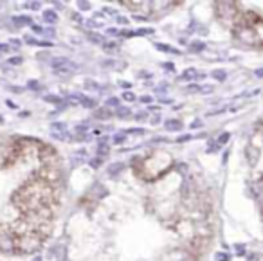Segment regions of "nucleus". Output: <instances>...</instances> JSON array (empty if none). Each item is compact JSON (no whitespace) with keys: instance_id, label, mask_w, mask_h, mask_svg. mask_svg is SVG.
I'll use <instances>...</instances> for the list:
<instances>
[{"instance_id":"nucleus-1","label":"nucleus","mask_w":263,"mask_h":261,"mask_svg":"<svg viewBox=\"0 0 263 261\" xmlns=\"http://www.w3.org/2000/svg\"><path fill=\"white\" fill-rule=\"evenodd\" d=\"M172 166V157L168 153H162V152H157V153H152L150 157L143 160L141 167L144 170V177L150 178V180H155L159 178L162 173L170 170Z\"/></svg>"},{"instance_id":"nucleus-2","label":"nucleus","mask_w":263,"mask_h":261,"mask_svg":"<svg viewBox=\"0 0 263 261\" xmlns=\"http://www.w3.org/2000/svg\"><path fill=\"white\" fill-rule=\"evenodd\" d=\"M42 241H44V236H40L36 231H29L22 236H16L15 238V252L20 254H31L36 252L42 247Z\"/></svg>"},{"instance_id":"nucleus-3","label":"nucleus","mask_w":263,"mask_h":261,"mask_svg":"<svg viewBox=\"0 0 263 261\" xmlns=\"http://www.w3.org/2000/svg\"><path fill=\"white\" fill-rule=\"evenodd\" d=\"M51 65H52L54 74H56V76H60V78H70L78 70L76 63L70 62L69 58H62V56H58V58H52Z\"/></svg>"},{"instance_id":"nucleus-4","label":"nucleus","mask_w":263,"mask_h":261,"mask_svg":"<svg viewBox=\"0 0 263 261\" xmlns=\"http://www.w3.org/2000/svg\"><path fill=\"white\" fill-rule=\"evenodd\" d=\"M216 8H218V16L226 20V24H229L233 16L236 15V4L234 2H218Z\"/></svg>"},{"instance_id":"nucleus-5","label":"nucleus","mask_w":263,"mask_h":261,"mask_svg":"<svg viewBox=\"0 0 263 261\" xmlns=\"http://www.w3.org/2000/svg\"><path fill=\"white\" fill-rule=\"evenodd\" d=\"M123 170H124V164L123 162H116V164H112V166H108V170H106V171H108L110 177L116 178Z\"/></svg>"},{"instance_id":"nucleus-6","label":"nucleus","mask_w":263,"mask_h":261,"mask_svg":"<svg viewBox=\"0 0 263 261\" xmlns=\"http://www.w3.org/2000/svg\"><path fill=\"white\" fill-rule=\"evenodd\" d=\"M166 130L168 132H179L180 128H182V123L180 121H177V119H170V121H166Z\"/></svg>"},{"instance_id":"nucleus-7","label":"nucleus","mask_w":263,"mask_h":261,"mask_svg":"<svg viewBox=\"0 0 263 261\" xmlns=\"http://www.w3.org/2000/svg\"><path fill=\"white\" fill-rule=\"evenodd\" d=\"M112 116H114V114L110 112L108 108H98V110L94 112V117H96V119H110Z\"/></svg>"},{"instance_id":"nucleus-8","label":"nucleus","mask_w":263,"mask_h":261,"mask_svg":"<svg viewBox=\"0 0 263 261\" xmlns=\"http://www.w3.org/2000/svg\"><path fill=\"white\" fill-rule=\"evenodd\" d=\"M44 20L52 26V24L58 22V15H56V13L52 11V9H47V11H44Z\"/></svg>"},{"instance_id":"nucleus-9","label":"nucleus","mask_w":263,"mask_h":261,"mask_svg":"<svg viewBox=\"0 0 263 261\" xmlns=\"http://www.w3.org/2000/svg\"><path fill=\"white\" fill-rule=\"evenodd\" d=\"M13 22H15L18 27H22V26H33V20H31L29 16H15V18H13Z\"/></svg>"},{"instance_id":"nucleus-10","label":"nucleus","mask_w":263,"mask_h":261,"mask_svg":"<svg viewBox=\"0 0 263 261\" xmlns=\"http://www.w3.org/2000/svg\"><path fill=\"white\" fill-rule=\"evenodd\" d=\"M204 74H198L195 69H187V70H184V74H182V80H197V78H202Z\"/></svg>"},{"instance_id":"nucleus-11","label":"nucleus","mask_w":263,"mask_h":261,"mask_svg":"<svg viewBox=\"0 0 263 261\" xmlns=\"http://www.w3.org/2000/svg\"><path fill=\"white\" fill-rule=\"evenodd\" d=\"M52 256H56L60 261H65V247L56 245L54 249H52Z\"/></svg>"},{"instance_id":"nucleus-12","label":"nucleus","mask_w":263,"mask_h":261,"mask_svg":"<svg viewBox=\"0 0 263 261\" xmlns=\"http://www.w3.org/2000/svg\"><path fill=\"white\" fill-rule=\"evenodd\" d=\"M204 49H205L204 42H191V44H190V51L191 52H202Z\"/></svg>"},{"instance_id":"nucleus-13","label":"nucleus","mask_w":263,"mask_h":261,"mask_svg":"<svg viewBox=\"0 0 263 261\" xmlns=\"http://www.w3.org/2000/svg\"><path fill=\"white\" fill-rule=\"evenodd\" d=\"M26 44H29V45H40V47H51V44H49V42H40V40H36V38H31V36L26 38Z\"/></svg>"},{"instance_id":"nucleus-14","label":"nucleus","mask_w":263,"mask_h":261,"mask_svg":"<svg viewBox=\"0 0 263 261\" xmlns=\"http://www.w3.org/2000/svg\"><path fill=\"white\" fill-rule=\"evenodd\" d=\"M80 103L85 106V108H96V101H94V99H90V98H87V96H81Z\"/></svg>"},{"instance_id":"nucleus-15","label":"nucleus","mask_w":263,"mask_h":261,"mask_svg":"<svg viewBox=\"0 0 263 261\" xmlns=\"http://www.w3.org/2000/svg\"><path fill=\"white\" fill-rule=\"evenodd\" d=\"M155 47L159 49V51H162V52H172V54H179L180 51H177L175 47H170V45H166V44H157Z\"/></svg>"},{"instance_id":"nucleus-16","label":"nucleus","mask_w":263,"mask_h":261,"mask_svg":"<svg viewBox=\"0 0 263 261\" xmlns=\"http://www.w3.org/2000/svg\"><path fill=\"white\" fill-rule=\"evenodd\" d=\"M88 40H90L92 44H101V45L105 44V38L98 33H88Z\"/></svg>"},{"instance_id":"nucleus-17","label":"nucleus","mask_w":263,"mask_h":261,"mask_svg":"<svg viewBox=\"0 0 263 261\" xmlns=\"http://www.w3.org/2000/svg\"><path fill=\"white\" fill-rule=\"evenodd\" d=\"M52 134H62V132L67 130V124L65 123H52Z\"/></svg>"},{"instance_id":"nucleus-18","label":"nucleus","mask_w":263,"mask_h":261,"mask_svg":"<svg viewBox=\"0 0 263 261\" xmlns=\"http://www.w3.org/2000/svg\"><path fill=\"white\" fill-rule=\"evenodd\" d=\"M103 49H105L106 52H117V44H114V42H105Z\"/></svg>"},{"instance_id":"nucleus-19","label":"nucleus","mask_w":263,"mask_h":261,"mask_svg":"<svg viewBox=\"0 0 263 261\" xmlns=\"http://www.w3.org/2000/svg\"><path fill=\"white\" fill-rule=\"evenodd\" d=\"M124 141H126V134H124V132H119V134L114 135V142H116V144H123Z\"/></svg>"},{"instance_id":"nucleus-20","label":"nucleus","mask_w":263,"mask_h":261,"mask_svg":"<svg viewBox=\"0 0 263 261\" xmlns=\"http://www.w3.org/2000/svg\"><path fill=\"white\" fill-rule=\"evenodd\" d=\"M44 99L47 103H54V105H62V98H58V96H44Z\"/></svg>"},{"instance_id":"nucleus-21","label":"nucleus","mask_w":263,"mask_h":261,"mask_svg":"<svg viewBox=\"0 0 263 261\" xmlns=\"http://www.w3.org/2000/svg\"><path fill=\"white\" fill-rule=\"evenodd\" d=\"M116 114H117V117H121V119H124V117L130 116V108H124V106H119Z\"/></svg>"},{"instance_id":"nucleus-22","label":"nucleus","mask_w":263,"mask_h":261,"mask_svg":"<svg viewBox=\"0 0 263 261\" xmlns=\"http://www.w3.org/2000/svg\"><path fill=\"white\" fill-rule=\"evenodd\" d=\"M213 78H216L218 81H223L227 78V74H226V70H218V69H216V70H213Z\"/></svg>"},{"instance_id":"nucleus-23","label":"nucleus","mask_w":263,"mask_h":261,"mask_svg":"<svg viewBox=\"0 0 263 261\" xmlns=\"http://www.w3.org/2000/svg\"><path fill=\"white\" fill-rule=\"evenodd\" d=\"M229 137H231V134H227V132H226V134H222V135H220V137H218V141H216V144H218L220 148H222V144H226V142L229 141Z\"/></svg>"},{"instance_id":"nucleus-24","label":"nucleus","mask_w":263,"mask_h":261,"mask_svg":"<svg viewBox=\"0 0 263 261\" xmlns=\"http://www.w3.org/2000/svg\"><path fill=\"white\" fill-rule=\"evenodd\" d=\"M52 137L58 139V141H69L70 135L67 134V132H62V134H52Z\"/></svg>"},{"instance_id":"nucleus-25","label":"nucleus","mask_w":263,"mask_h":261,"mask_svg":"<svg viewBox=\"0 0 263 261\" xmlns=\"http://www.w3.org/2000/svg\"><path fill=\"white\" fill-rule=\"evenodd\" d=\"M105 105L106 106H117V108H119V99H117V98H108L105 101Z\"/></svg>"},{"instance_id":"nucleus-26","label":"nucleus","mask_w":263,"mask_h":261,"mask_svg":"<svg viewBox=\"0 0 263 261\" xmlns=\"http://www.w3.org/2000/svg\"><path fill=\"white\" fill-rule=\"evenodd\" d=\"M98 153H99V159H101L103 155H106V153H108V146H106V144H99Z\"/></svg>"},{"instance_id":"nucleus-27","label":"nucleus","mask_w":263,"mask_h":261,"mask_svg":"<svg viewBox=\"0 0 263 261\" xmlns=\"http://www.w3.org/2000/svg\"><path fill=\"white\" fill-rule=\"evenodd\" d=\"M85 88H92V90H98V88H99V85L98 83H96V81H85Z\"/></svg>"},{"instance_id":"nucleus-28","label":"nucleus","mask_w":263,"mask_h":261,"mask_svg":"<svg viewBox=\"0 0 263 261\" xmlns=\"http://www.w3.org/2000/svg\"><path fill=\"white\" fill-rule=\"evenodd\" d=\"M88 164H90L92 167H99L103 164V159H99V157H98V159H90V160H88Z\"/></svg>"},{"instance_id":"nucleus-29","label":"nucleus","mask_w":263,"mask_h":261,"mask_svg":"<svg viewBox=\"0 0 263 261\" xmlns=\"http://www.w3.org/2000/svg\"><path fill=\"white\" fill-rule=\"evenodd\" d=\"M78 6H80L81 11H88V9H90V2H83V0L78 2Z\"/></svg>"},{"instance_id":"nucleus-30","label":"nucleus","mask_w":263,"mask_h":261,"mask_svg":"<svg viewBox=\"0 0 263 261\" xmlns=\"http://www.w3.org/2000/svg\"><path fill=\"white\" fill-rule=\"evenodd\" d=\"M124 134H136V135H144V130H143V128H132V130L124 132Z\"/></svg>"},{"instance_id":"nucleus-31","label":"nucleus","mask_w":263,"mask_h":261,"mask_svg":"<svg viewBox=\"0 0 263 261\" xmlns=\"http://www.w3.org/2000/svg\"><path fill=\"white\" fill-rule=\"evenodd\" d=\"M26 8L27 9H33V11H36V9L40 8V2H27Z\"/></svg>"},{"instance_id":"nucleus-32","label":"nucleus","mask_w":263,"mask_h":261,"mask_svg":"<svg viewBox=\"0 0 263 261\" xmlns=\"http://www.w3.org/2000/svg\"><path fill=\"white\" fill-rule=\"evenodd\" d=\"M8 63L9 65H20V63H22V58H20V56H15V58H11Z\"/></svg>"},{"instance_id":"nucleus-33","label":"nucleus","mask_w":263,"mask_h":261,"mask_svg":"<svg viewBox=\"0 0 263 261\" xmlns=\"http://www.w3.org/2000/svg\"><path fill=\"white\" fill-rule=\"evenodd\" d=\"M87 130H88V123L78 124V126H76V132H87Z\"/></svg>"},{"instance_id":"nucleus-34","label":"nucleus","mask_w":263,"mask_h":261,"mask_svg":"<svg viewBox=\"0 0 263 261\" xmlns=\"http://www.w3.org/2000/svg\"><path fill=\"white\" fill-rule=\"evenodd\" d=\"M123 98L126 99V101H134V99H136V96L132 94V92H124V94H123Z\"/></svg>"},{"instance_id":"nucleus-35","label":"nucleus","mask_w":263,"mask_h":261,"mask_svg":"<svg viewBox=\"0 0 263 261\" xmlns=\"http://www.w3.org/2000/svg\"><path fill=\"white\" fill-rule=\"evenodd\" d=\"M215 88L211 87V85H208V87H200V92L202 94H209V92H213Z\"/></svg>"},{"instance_id":"nucleus-36","label":"nucleus","mask_w":263,"mask_h":261,"mask_svg":"<svg viewBox=\"0 0 263 261\" xmlns=\"http://www.w3.org/2000/svg\"><path fill=\"white\" fill-rule=\"evenodd\" d=\"M209 153H216V152H220V146L218 144H209V150H208Z\"/></svg>"},{"instance_id":"nucleus-37","label":"nucleus","mask_w":263,"mask_h":261,"mask_svg":"<svg viewBox=\"0 0 263 261\" xmlns=\"http://www.w3.org/2000/svg\"><path fill=\"white\" fill-rule=\"evenodd\" d=\"M187 92H200V85H190Z\"/></svg>"},{"instance_id":"nucleus-38","label":"nucleus","mask_w":263,"mask_h":261,"mask_svg":"<svg viewBox=\"0 0 263 261\" xmlns=\"http://www.w3.org/2000/svg\"><path fill=\"white\" fill-rule=\"evenodd\" d=\"M9 51V45L8 44H0V56L4 54V52H8Z\"/></svg>"},{"instance_id":"nucleus-39","label":"nucleus","mask_w":263,"mask_h":261,"mask_svg":"<svg viewBox=\"0 0 263 261\" xmlns=\"http://www.w3.org/2000/svg\"><path fill=\"white\" fill-rule=\"evenodd\" d=\"M159 123H161V116L157 114V116L152 117V124H159Z\"/></svg>"},{"instance_id":"nucleus-40","label":"nucleus","mask_w":263,"mask_h":261,"mask_svg":"<svg viewBox=\"0 0 263 261\" xmlns=\"http://www.w3.org/2000/svg\"><path fill=\"white\" fill-rule=\"evenodd\" d=\"M190 139H193V135H182V137H179V142H186Z\"/></svg>"},{"instance_id":"nucleus-41","label":"nucleus","mask_w":263,"mask_h":261,"mask_svg":"<svg viewBox=\"0 0 263 261\" xmlns=\"http://www.w3.org/2000/svg\"><path fill=\"white\" fill-rule=\"evenodd\" d=\"M44 33L47 34V36H54V29H51V27H49V29H44Z\"/></svg>"},{"instance_id":"nucleus-42","label":"nucleus","mask_w":263,"mask_h":261,"mask_svg":"<svg viewBox=\"0 0 263 261\" xmlns=\"http://www.w3.org/2000/svg\"><path fill=\"white\" fill-rule=\"evenodd\" d=\"M146 117H148L146 114H136V119L137 121H143V119H146Z\"/></svg>"},{"instance_id":"nucleus-43","label":"nucleus","mask_w":263,"mask_h":261,"mask_svg":"<svg viewBox=\"0 0 263 261\" xmlns=\"http://www.w3.org/2000/svg\"><path fill=\"white\" fill-rule=\"evenodd\" d=\"M9 45H13V47H20V40H15V38H13V40L9 42Z\"/></svg>"},{"instance_id":"nucleus-44","label":"nucleus","mask_w":263,"mask_h":261,"mask_svg":"<svg viewBox=\"0 0 263 261\" xmlns=\"http://www.w3.org/2000/svg\"><path fill=\"white\" fill-rule=\"evenodd\" d=\"M216 259H218V261H227L229 257H227L226 254H218V256H216Z\"/></svg>"},{"instance_id":"nucleus-45","label":"nucleus","mask_w":263,"mask_h":261,"mask_svg":"<svg viewBox=\"0 0 263 261\" xmlns=\"http://www.w3.org/2000/svg\"><path fill=\"white\" fill-rule=\"evenodd\" d=\"M112 65H116V62H114V60H108V62H103V67H112Z\"/></svg>"},{"instance_id":"nucleus-46","label":"nucleus","mask_w":263,"mask_h":261,"mask_svg":"<svg viewBox=\"0 0 263 261\" xmlns=\"http://www.w3.org/2000/svg\"><path fill=\"white\" fill-rule=\"evenodd\" d=\"M27 87H29V88H38V81H29V83H27Z\"/></svg>"},{"instance_id":"nucleus-47","label":"nucleus","mask_w":263,"mask_h":261,"mask_svg":"<svg viewBox=\"0 0 263 261\" xmlns=\"http://www.w3.org/2000/svg\"><path fill=\"white\" fill-rule=\"evenodd\" d=\"M31 27H33V31H34V33H44V29H42L40 26H31Z\"/></svg>"},{"instance_id":"nucleus-48","label":"nucleus","mask_w":263,"mask_h":261,"mask_svg":"<svg viewBox=\"0 0 263 261\" xmlns=\"http://www.w3.org/2000/svg\"><path fill=\"white\" fill-rule=\"evenodd\" d=\"M191 128H202V123L200 121H195V123L191 124Z\"/></svg>"},{"instance_id":"nucleus-49","label":"nucleus","mask_w":263,"mask_h":261,"mask_svg":"<svg viewBox=\"0 0 263 261\" xmlns=\"http://www.w3.org/2000/svg\"><path fill=\"white\" fill-rule=\"evenodd\" d=\"M117 22H121V24H128V20L124 18V16H117Z\"/></svg>"},{"instance_id":"nucleus-50","label":"nucleus","mask_w":263,"mask_h":261,"mask_svg":"<svg viewBox=\"0 0 263 261\" xmlns=\"http://www.w3.org/2000/svg\"><path fill=\"white\" fill-rule=\"evenodd\" d=\"M106 142H108V137H106V135H105V137L99 139V144H106Z\"/></svg>"},{"instance_id":"nucleus-51","label":"nucleus","mask_w":263,"mask_h":261,"mask_svg":"<svg viewBox=\"0 0 263 261\" xmlns=\"http://www.w3.org/2000/svg\"><path fill=\"white\" fill-rule=\"evenodd\" d=\"M141 101H143V103H150L152 98H150V96H144V98H141Z\"/></svg>"},{"instance_id":"nucleus-52","label":"nucleus","mask_w":263,"mask_h":261,"mask_svg":"<svg viewBox=\"0 0 263 261\" xmlns=\"http://www.w3.org/2000/svg\"><path fill=\"white\" fill-rule=\"evenodd\" d=\"M164 69L166 70H173V63H164Z\"/></svg>"},{"instance_id":"nucleus-53","label":"nucleus","mask_w":263,"mask_h":261,"mask_svg":"<svg viewBox=\"0 0 263 261\" xmlns=\"http://www.w3.org/2000/svg\"><path fill=\"white\" fill-rule=\"evenodd\" d=\"M74 20H76V22H83V20H81V16L80 15H76V13H74V16H72Z\"/></svg>"},{"instance_id":"nucleus-54","label":"nucleus","mask_w":263,"mask_h":261,"mask_svg":"<svg viewBox=\"0 0 263 261\" xmlns=\"http://www.w3.org/2000/svg\"><path fill=\"white\" fill-rule=\"evenodd\" d=\"M106 34H117V29H106Z\"/></svg>"},{"instance_id":"nucleus-55","label":"nucleus","mask_w":263,"mask_h":261,"mask_svg":"<svg viewBox=\"0 0 263 261\" xmlns=\"http://www.w3.org/2000/svg\"><path fill=\"white\" fill-rule=\"evenodd\" d=\"M166 88H168V87H166V85H164V87H159V88H157V92H162V94H164Z\"/></svg>"},{"instance_id":"nucleus-56","label":"nucleus","mask_w":263,"mask_h":261,"mask_svg":"<svg viewBox=\"0 0 263 261\" xmlns=\"http://www.w3.org/2000/svg\"><path fill=\"white\" fill-rule=\"evenodd\" d=\"M256 76H258V78H261V76H263V70H261V69H258V70H256Z\"/></svg>"},{"instance_id":"nucleus-57","label":"nucleus","mask_w":263,"mask_h":261,"mask_svg":"<svg viewBox=\"0 0 263 261\" xmlns=\"http://www.w3.org/2000/svg\"><path fill=\"white\" fill-rule=\"evenodd\" d=\"M121 87H124V88H128V87H130V83H124V81H121Z\"/></svg>"},{"instance_id":"nucleus-58","label":"nucleus","mask_w":263,"mask_h":261,"mask_svg":"<svg viewBox=\"0 0 263 261\" xmlns=\"http://www.w3.org/2000/svg\"><path fill=\"white\" fill-rule=\"evenodd\" d=\"M33 261H42V257H40V256H34V257H33Z\"/></svg>"}]
</instances>
